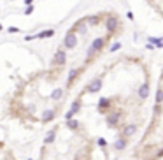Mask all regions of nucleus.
<instances>
[{"mask_svg": "<svg viewBox=\"0 0 163 160\" xmlns=\"http://www.w3.org/2000/svg\"><path fill=\"white\" fill-rule=\"evenodd\" d=\"M88 93H97V92H100L102 90V79L100 77H97V79H93L89 85H88Z\"/></svg>", "mask_w": 163, "mask_h": 160, "instance_id": "1", "label": "nucleus"}, {"mask_svg": "<svg viewBox=\"0 0 163 160\" xmlns=\"http://www.w3.org/2000/svg\"><path fill=\"white\" fill-rule=\"evenodd\" d=\"M102 48H104V39H102V37H97L95 41L91 42V46H89V55H93V53L100 51Z\"/></svg>", "mask_w": 163, "mask_h": 160, "instance_id": "2", "label": "nucleus"}, {"mask_svg": "<svg viewBox=\"0 0 163 160\" xmlns=\"http://www.w3.org/2000/svg\"><path fill=\"white\" fill-rule=\"evenodd\" d=\"M76 44H77V37H76V34H68V35L65 37V46H67L68 49H72V48H76Z\"/></svg>", "mask_w": 163, "mask_h": 160, "instance_id": "3", "label": "nucleus"}, {"mask_svg": "<svg viewBox=\"0 0 163 160\" xmlns=\"http://www.w3.org/2000/svg\"><path fill=\"white\" fill-rule=\"evenodd\" d=\"M65 60H67V56H65V51H56V55H55V62L58 63V65H63L65 63Z\"/></svg>", "mask_w": 163, "mask_h": 160, "instance_id": "4", "label": "nucleus"}, {"mask_svg": "<svg viewBox=\"0 0 163 160\" xmlns=\"http://www.w3.org/2000/svg\"><path fill=\"white\" fill-rule=\"evenodd\" d=\"M114 148L118 149V151H121V149H125V148H126V139H125V137H121V139H116V143H114Z\"/></svg>", "mask_w": 163, "mask_h": 160, "instance_id": "5", "label": "nucleus"}, {"mask_svg": "<svg viewBox=\"0 0 163 160\" xmlns=\"http://www.w3.org/2000/svg\"><path fill=\"white\" fill-rule=\"evenodd\" d=\"M147 95H149V85L146 83V85H142V86L139 88V97H140V99H146Z\"/></svg>", "mask_w": 163, "mask_h": 160, "instance_id": "6", "label": "nucleus"}, {"mask_svg": "<svg viewBox=\"0 0 163 160\" xmlns=\"http://www.w3.org/2000/svg\"><path fill=\"white\" fill-rule=\"evenodd\" d=\"M137 132V125H128L125 130H123V137H128V136H133Z\"/></svg>", "mask_w": 163, "mask_h": 160, "instance_id": "7", "label": "nucleus"}, {"mask_svg": "<svg viewBox=\"0 0 163 160\" xmlns=\"http://www.w3.org/2000/svg\"><path fill=\"white\" fill-rule=\"evenodd\" d=\"M77 111H79V102H74V104H72V107H70V111L67 113V116H65V118H67V120H72V116H74Z\"/></svg>", "mask_w": 163, "mask_h": 160, "instance_id": "8", "label": "nucleus"}, {"mask_svg": "<svg viewBox=\"0 0 163 160\" xmlns=\"http://www.w3.org/2000/svg\"><path fill=\"white\" fill-rule=\"evenodd\" d=\"M105 26H107V30H109V32H114V28L118 26V19H116V18H109Z\"/></svg>", "mask_w": 163, "mask_h": 160, "instance_id": "9", "label": "nucleus"}, {"mask_svg": "<svg viewBox=\"0 0 163 160\" xmlns=\"http://www.w3.org/2000/svg\"><path fill=\"white\" fill-rule=\"evenodd\" d=\"M55 35V30H44V32H40L35 35V39H47V37H53Z\"/></svg>", "mask_w": 163, "mask_h": 160, "instance_id": "10", "label": "nucleus"}, {"mask_svg": "<svg viewBox=\"0 0 163 160\" xmlns=\"http://www.w3.org/2000/svg\"><path fill=\"white\" fill-rule=\"evenodd\" d=\"M55 118V111L53 109H47V111H44L42 114V122H49V120H53Z\"/></svg>", "mask_w": 163, "mask_h": 160, "instance_id": "11", "label": "nucleus"}, {"mask_svg": "<svg viewBox=\"0 0 163 160\" xmlns=\"http://www.w3.org/2000/svg\"><path fill=\"white\" fill-rule=\"evenodd\" d=\"M107 106H109V100H107V99H102V100L98 102V109H100V111H105Z\"/></svg>", "mask_w": 163, "mask_h": 160, "instance_id": "12", "label": "nucleus"}, {"mask_svg": "<svg viewBox=\"0 0 163 160\" xmlns=\"http://www.w3.org/2000/svg\"><path fill=\"white\" fill-rule=\"evenodd\" d=\"M62 95H63V92L58 88V90H55V92L51 93V99H55V100H58V99H62Z\"/></svg>", "mask_w": 163, "mask_h": 160, "instance_id": "13", "label": "nucleus"}, {"mask_svg": "<svg viewBox=\"0 0 163 160\" xmlns=\"http://www.w3.org/2000/svg\"><path fill=\"white\" fill-rule=\"evenodd\" d=\"M67 125H68V128H74V130H76V128L79 127L77 120H68V122H67Z\"/></svg>", "mask_w": 163, "mask_h": 160, "instance_id": "14", "label": "nucleus"}, {"mask_svg": "<svg viewBox=\"0 0 163 160\" xmlns=\"http://www.w3.org/2000/svg\"><path fill=\"white\" fill-rule=\"evenodd\" d=\"M107 122H109L110 125H114V123H118V114H109V118H107Z\"/></svg>", "mask_w": 163, "mask_h": 160, "instance_id": "15", "label": "nucleus"}, {"mask_svg": "<svg viewBox=\"0 0 163 160\" xmlns=\"http://www.w3.org/2000/svg\"><path fill=\"white\" fill-rule=\"evenodd\" d=\"M149 41L151 42H154L156 46H160V48H163V41H161V39H156V37H149Z\"/></svg>", "mask_w": 163, "mask_h": 160, "instance_id": "16", "label": "nucleus"}, {"mask_svg": "<svg viewBox=\"0 0 163 160\" xmlns=\"http://www.w3.org/2000/svg\"><path fill=\"white\" fill-rule=\"evenodd\" d=\"M53 141H55V132H49L47 137H46V144H51Z\"/></svg>", "mask_w": 163, "mask_h": 160, "instance_id": "17", "label": "nucleus"}, {"mask_svg": "<svg viewBox=\"0 0 163 160\" xmlns=\"http://www.w3.org/2000/svg\"><path fill=\"white\" fill-rule=\"evenodd\" d=\"M163 102V92L161 90H158V93H156V104H161Z\"/></svg>", "mask_w": 163, "mask_h": 160, "instance_id": "18", "label": "nucleus"}, {"mask_svg": "<svg viewBox=\"0 0 163 160\" xmlns=\"http://www.w3.org/2000/svg\"><path fill=\"white\" fill-rule=\"evenodd\" d=\"M76 76H77V71H70V74H68V83H72Z\"/></svg>", "mask_w": 163, "mask_h": 160, "instance_id": "19", "label": "nucleus"}, {"mask_svg": "<svg viewBox=\"0 0 163 160\" xmlns=\"http://www.w3.org/2000/svg\"><path fill=\"white\" fill-rule=\"evenodd\" d=\"M119 48H121V44H119V42H116V44H112V46H110V51H118Z\"/></svg>", "mask_w": 163, "mask_h": 160, "instance_id": "20", "label": "nucleus"}, {"mask_svg": "<svg viewBox=\"0 0 163 160\" xmlns=\"http://www.w3.org/2000/svg\"><path fill=\"white\" fill-rule=\"evenodd\" d=\"M32 13H34V5H28L25 9V14H32Z\"/></svg>", "mask_w": 163, "mask_h": 160, "instance_id": "21", "label": "nucleus"}, {"mask_svg": "<svg viewBox=\"0 0 163 160\" xmlns=\"http://www.w3.org/2000/svg\"><path fill=\"white\" fill-rule=\"evenodd\" d=\"M97 143H98V146H105V144H107V143H105V139H102V137L98 139V141H97Z\"/></svg>", "mask_w": 163, "mask_h": 160, "instance_id": "22", "label": "nucleus"}, {"mask_svg": "<svg viewBox=\"0 0 163 160\" xmlns=\"http://www.w3.org/2000/svg\"><path fill=\"white\" fill-rule=\"evenodd\" d=\"M9 32H11V34H16L18 28H16V26H11V28H9Z\"/></svg>", "mask_w": 163, "mask_h": 160, "instance_id": "23", "label": "nucleus"}, {"mask_svg": "<svg viewBox=\"0 0 163 160\" xmlns=\"http://www.w3.org/2000/svg\"><path fill=\"white\" fill-rule=\"evenodd\" d=\"M25 4H26V5H30V4H32V0H25Z\"/></svg>", "mask_w": 163, "mask_h": 160, "instance_id": "24", "label": "nucleus"}, {"mask_svg": "<svg viewBox=\"0 0 163 160\" xmlns=\"http://www.w3.org/2000/svg\"><path fill=\"white\" fill-rule=\"evenodd\" d=\"M0 30H2V25H0Z\"/></svg>", "mask_w": 163, "mask_h": 160, "instance_id": "25", "label": "nucleus"}, {"mask_svg": "<svg viewBox=\"0 0 163 160\" xmlns=\"http://www.w3.org/2000/svg\"><path fill=\"white\" fill-rule=\"evenodd\" d=\"M30 160H32V158H30Z\"/></svg>", "mask_w": 163, "mask_h": 160, "instance_id": "26", "label": "nucleus"}]
</instances>
